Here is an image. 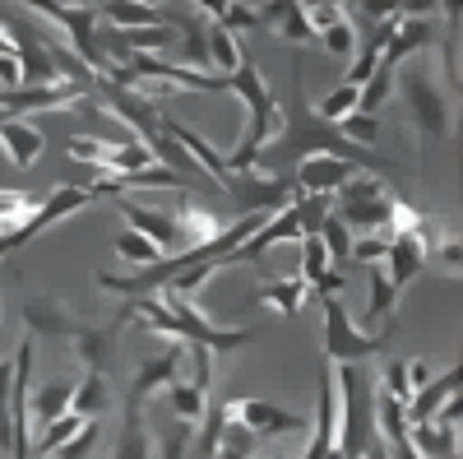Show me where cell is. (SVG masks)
I'll return each instance as SVG.
<instances>
[{"label": "cell", "instance_id": "cell-1", "mask_svg": "<svg viewBox=\"0 0 463 459\" xmlns=\"http://www.w3.org/2000/svg\"><path fill=\"white\" fill-rule=\"evenodd\" d=\"M301 158H343L362 172H380L384 163L371 158L366 148L347 144L338 135V126H325L320 117H311V102H306V84H301V61L292 65V93H288V107H283V130L279 139L260 153L255 172L260 177H283V167L292 172Z\"/></svg>", "mask_w": 463, "mask_h": 459}, {"label": "cell", "instance_id": "cell-2", "mask_svg": "<svg viewBox=\"0 0 463 459\" xmlns=\"http://www.w3.org/2000/svg\"><path fill=\"white\" fill-rule=\"evenodd\" d=\"M338 390V459H366L375 445V386L362 367H334Z\"/></svg>", "mask_w": 463, "mask_h": 459}, {"label": "cell", "instance_id": "cell-3", "mask_svg": "<svg viewBox=\"0 0 463 459\" xmlns=\"http://www.w3.org/2000/svg\"><path fill=\"white\" fill-rule=\"evenodd\" d=\"M320 316H325V367H362V358H380L399 334V316L362 334L347 316L343 297H320Z\"/></svg>", "mask_w": 463, "mask_h": 459}, {"label": "cell", "instance_id": "cell-4", "mask_svg": "<svg viewBox=\"0 0 463 459\" xmlns=\"http://www.w3.org/2000/svg\"><path fill=\"white\" fill-rule=\"evenodd\" d=\"M394 84H399V93H403V107H408L417 135L431 139V144L449 139L454 111H449V93L436 84V70L421 65V61H408V65L394 74Z\"/></svg>", "mask_w": 463, "mask_h": 459}, {"label": "cell", "instance_id": "cell-5", "mask_svg": "<svg viewBox=\"0 0 463 459\" xmlns=\"http://www.w3.org/2000/svg\"><path fill=\"white\" fill-rule=\"evenodd\" d=\"M390 200H394V190L384 186L380 172H353L343 186H338V196H334V214L347 223V233L353 237H371L380 233L384 237V218H390Z\"/></svg>", "mask_w": 463, "mask_h": 459}, {"label": "cell", "instance_id": "cell-6", "mask_svg": "<svg viewBox=\"0 0 463 459\" xmlns=\"http://www.w3.org/2000/svg\"><path fill=\"white\" fill-rule=\"evenodd\" d=\"M33 349H37V339H33V334H24V339H19V349H14V380H10L5 417H0V454H5V459H28V454H33V417H28Z\"/></svg>", "mask_w": 463, "mask_h": 459}, {"label": "cell", "instance_id": "cell-7", "mask_svg": "<svg viewBox=\"0 0 463 459\" xmlns=\"http://www.w3.org/2000/svg\"><path fill=\"white\" fill-rule=\"evenodd\" d=\"M84 205H93V190H89V186H56V190H47V196L37 200V209L14 227V233L0 237V260L14 255V251L28 246V242H37V237L47 233V227H56V223L70 218V214H80Z\"/></svg>", "mask_w": 463, "mask_h": 459}, {"label": "cell", "instance_id": "cell-8", "mask_svg": "<svg viewBox=\"0 0 463 459\" xmlns=\"http://www.w3.org/2000/svg\"><path fill=\"white\" fill-rule=\"evenodd\" d=\"M19 14H37V19H52L65 37H70V52L80 56L89 70H93V80L102 74L107 56L98 52V5H43V0H28V5Z\"/></svg>", "mask_w": 463, "mask_h": 459}, {"label": "cell", "instance_id": "cell-9", "mask_svg": "<svg viewBox=\"0 0 463 459\" xmlns=\"http://www.w3.org/2000/svg\"><path fill=\"white\" fill-rule=\"evenodd\" d=\"M227 417H232V423H241L250 436H292V432L311 427L301 413L279 408L269 399H227Z\"/></svg>", "mask_w": 463, "mask_h": 459}, {"label": "cell", "instance_id": "cell-10", "mask_svg": "<svg viewBox=\"0 0 463 459\" xmlns=\"http://www.w3.org/2000/svg\"><path fill=\"white\" fill-rule=\"evenodd\" d=\"M70 107H89L84 93L70 84H33V89L0 93V117H14V121H28L37 111H70Z\"/></svg>", "mask_w": 463, "mask_h": 459}, {"label": "cell", "instance_id": "cell-11", "mask_svg": "<svg viewBox=\"0 0 463 459\" xmlns=\"http://www.w3.org/2000/svg\"><path fill=\"white\" fill-rule=\"evenodd\" d=\"M116 209H121V218H126V227H130V233H139L144 242H153V246L163 251V260L185 251V242H181V233H176L172 214L153 209V205H139V200H126V196L116 200Z\"/></svg>", "mask_w": 463, "mask_h": 459}, {"label": "cell", "instance_id": "cell-12", "mask_svg": "<svg viewBox=\"0 0 463 459\" xmlns=\"http://www.w3.org/2000/svg\"><path fill=\"white\" fill-rule=\"evenodd\" d=\"M172 223H176V233H181L185 251H200V246H209L213 237H222V233H227V218H222L213 205L195 200V196H185V200L176 205Z\"/></svg>", "mask_w": 463, "mask_h": 459}, {"label": "cell", "instance_id": "cell-13", "mask_svg": "<svg viewBox=\"0 0 463 459\" xmlns=\"http://www.w3.org/2000/svg\"><path fill=\"white\" fill-rule=\"evenodd\" d=\"M353 172H362V167L343 163V158H301L292 167V186H297V196H325V200H334L338 186Z\"/></svg>", "mask_w": 463, "mask_h": 459}, {"label": "cell", "instance_id": "cell-14", "mask_svg": "<svg viewBox=\"0 0 463 459\" xmlns=\"http://www.w3.org/2000/svg\"><path fill=\"white\" fill-rule=\"evenodd\" d=\"M116 334H121V330H116V325H89V320H80V325H74L70 330V353H74V362H84L89 371H102L107 376V367H111V353H116Z\"/></svg>", "mask_w": 463, "mask_h": 459}, {"label": "cell", "instance_id": "cell-15", "mask_svg": "<svg viewBox=\"0 0 463 459\" xmlns=\"http://www.w3.org/2000/svg\"><path fill=\"white\" fill-rule=\"evenodd\" d=\"M458 386H463V367H449V371L431 376L421 390H412V399L403 404L408 427H417V423H431V417L440 413V404H445L449 395H458Z\"/></svg>", "mask_w": 463, "mask_h": 459}, {"label": "cell", "instance_id": "cell-16", "mask_svg": "<svg viewBox=\"0 0 463 459\" xmlns=\"http://www.w3.org/2000/svg\"><path fill=\"white\" fill-rule=\"evenodd\" d=\"M0 148H5V158L14 163V167H33L37 158H43V148H47V135L37 130L33 121H14V117H5L0 121Z\"/></svg>", "mask_w": 463, "mask_h": 459}, {"label": "cell", "instance_id": "cell-17", "mask_svg": "<svg viewBox=\"0 0 463 459\" xmlns=\"http://www.w3.org/2000/svg\"><path fill=\"white\" fill-rule=\"evenodd\" d=\"M427 270V251L417 246V237H390V251H384V274H390L394 292L403 297V288Z\"/></svg>", "mask_w": 463, "mask_h": 459}, {"label": "cell", "instance_id": "cell-18", "mask_svg": "<svg viewBox=\"0 0 463 459\" xmlns=\"http://www.w3.org/2000/svg\"><path fill=\"white\" fill-rule=\"evenodd\" d=\"M111 380L102 371H84V380H74V395H70V413L84 417V423H98V417L111 408Z\"/></svg>", "mask_w": 463, "mask_h": 459}, {"label": "cell", "instance_id": "cell-19", "mask_svg": "<svg viewBox=\"0 0 463 459\" xmlns=\"http://www.w3.org/2000/svg\"><path fill=\"white\" fill-rule=\"evenodd\" d=\"M24 320H28V334H33V339H37V334H47V339H70V330L80 325L56 297L28 301V306H24Z\"/></svg>", "mask_w": 463, "mask_h": 459}, {"label": "cell", "instance_id": "cell-20", "mask_svg": "<svg viewBox=\"0 0 463 459\" xmlns=\"http://www.w3.org/2000/svg\"><path fill=\"white\" fill-rule=\"evenodd\" d=\"M204 52H209V70L222 74V80H232V74L241 70V61L250 56V52L237 43V37L222 33L218 24H204Z\"/></svg>", "mask_w": 463, "mask_h": 459}, {"label": "cell", "instance_id": "cell-21", "mask_svg": "<svg viewBox=\"0 0 463 459\" xmlns=\"http://www.w3.org/2000/svg\"><path fill=\"white\" fill-rule=\"evenodd\" d=\"M70 395L74 386L70 380H47L37 395H28V417H33V432H43L47 423H56V417L70 413Z\"/></svg>", "mask_w": 463, "mask_h": 459}, {"label": "cell", "instance_id": "cell-22", "mask_svg": "<svg viewBox=\"0 0 463 459\" xmlns=\"http://www.w3.org/2000/svg\"><path fill=\"white\" fill-rule=\"evenodd\" d=\"M306 297H311V288H306L301 279H269V283L255 288L250 306H274L279 316H297L306 306Z\"/></svg>", "mask_w": 463, "mask_h": 459}, {"label": "cell", "instance_id": "cell-23", "mask_svg": "<svg viewBox=\"0 0 463 459\" xmlns=\"http://www.w3.org/2000/svg\"><path fill=\"white\" fill-rule=\"evenodd\" d=\"M269 19H283L279 33H283V43H292V47L316 43L311 24H306V5H301V0H283V5H260V24H269Z\"/></svg>", "mask_w": 463, "mask_h": 459}, {"label": "cell", "instance_id": "cell-24", "mask_svg": "<svg viewBox=\"0 0 463 459\" xmlns=\"http://www.w3.org/2000/svg\"><path fill=\"white\" fill-rule=\"evenodd\" d=\"M98 19H107L102 28H148V24H163L167 10L163 5H130V0H107V5H98Z\"/></svg>", "mask_w": 463, "mask_h": 459}, {"label": "cell", "instance_id": "cell-25", "mask_svg": "<svg viewBox=\"0 0 463 459\" xmlns=\"http://www.w3.org/2000/svg\"><path fill=\"white\" fill-rule=\"evenodd\" d=\"M394 306H399V292L384 274V264H371V301H366V320H357V330L366 334V325H384L394 320Z\"/></svg>", "mask_w": 463, "mask_h": 459}, {"label": "cell", "instance_id": "cell-26", "mask_svg": "<svg viewBox=\"0 0 463 459\" xmlns=\"http://www.w3.org/2000/svg\"><path fill=\"white\" fill-rule=\"evenodd\" d=\"M408 441H412V450H417L421 459H454V454H458V436L445 432V427H436V423L408 427Z\"/></svg>", "mask_w": 463, "mask_h": 459}, {"label": "cell", "instance_id": "cell-27", "mask_svg": "<svg viewBox=\"0 0 463 459\" xmlns=\"http://www.w3.org/2000/svg\"><path fill=\"white\" fill-rule=\"evenodd\" d=\"M167 408H172V417L181 427H195L204 417V408H209V395H200L190 380H172L167 386Z\"/></svg>", "mask_w": 463, "mask_h": 459}, {"label": "cell", "instance_id": "cell-28", "mask_svg": "<svg viewBox=\"0 0 463 459\" xmlns=\"http://www.w3.org/2000/svg\"><path fill=\"white\" fill-rule=\"evenodd\" d=\"M445 19H449V28H445V37H440V74H445V89L449 93H458V84H463V52H458V10L449 5L445 10Z\"/></svg>", "mask_w": 463, "mask_h": 459}, {"label": "cell", "instance_id": "cell-29", "mask_svg": "<svg viewBox=\"0 0 463 459\" xmlns=\"http://www.w3.org/2000/svg\"><path fill=\"white\" fill-rule=\"evenodd\" d=\"M200 14H209V19H213L222 33H232V37L260 28V5H218V0H213V5H200Z\"/></svg>", "mask_w": 463, "mask_h": 459}, {"label": "cell", "instance_id": "cell-30", "mask_svg": "<svg viewBox=\"0 0 463 459\" xmlns=\"http://www.w3.org/2000/svg\"><path fill=\"white\" fill-rule=\"evenodd\" d=\"M390 98H394V70H384V65H380L371 80L357 89V111H362V117H380Z\"/></svg>", "mask_w": 463, "mask_h": 459}, {"label": "cell", "instance_id": "cell-31", "mask_svg": "<svg viewBox=\"0 0 463 459\" xmlns=\"http://www.w3.org/2000/svg\"><path fill=\"white\" fill-rule=\"evenodd\" d=\"M111 246H116V255H121V260L130 264V270H135V274H139V270H153V264H158V260H163V251H158V246H153V242H144L139 233H130V227H126V233H121V237H116Z\"/></svg>", "mask_w": 463, "mask_h": 459}, {"label": "cell", "instance_id": "cell-32", "mask_svg": "<svg viewBox=\"0 0 463 459\" xmlns=\"http://www.w3.org/2000/svg\"><path fill=\"white\" fill-rule=\"evenodd\" d=\"M292 214H297L301 237H320L325 218L334 214V200H325V196H297V200H292Z\"/></svg>", "mask_w": 463, "mask_h": 459}, {"label": "cell", "instance_id": "cell-33", "mask_svg": "<svg viewBox=\"0 0 463 459\" xmlns=\"http://www.w3.org/2000/svg\"><path fill=\"white\" fill-rule=\"evenodd\" d=\"M80 427H84V417H74V413H65V417H56V423H47L43 432L33 436V450L52 459V454H56V450H61V445H65V441H70L74 432H80Z\"/></svg>", "mask_w": 463, "mask_h": 459}, {"label": "cell", "instance_id": "cell-34", "mask_svg": "<svg viewBox=\"0 0 463 459\" xmlns=\"http://www.w3.org/2000/svg\"><path fill=\"white\" fill-rule=\"evenodd\" d=\"M316 43H320L334 61H353V56H357V33H353V24H347V14H343L338 24H329Z\"/></svg>", "mask_w": 463, "mask_h": 459}, {"label": "cell", "instance_id": "cell-35", "mask_svg": "<svg viewBox=\"0 0 463 459\" xmlns=\"http://www.w3.org/2000/svg\"><path fill=\"white\" fill-rule=\"evenodd\" d=\"M320 246L329 251V264H347V255H353V233H347V223H343L338 214L325 218V227H320Z\"/></svg>", "mask_w": 463, "mask_h": 459}, {"label": "cell", "instance_id": "cell-36", "mask_svg": "<svg viewBox=\"0 0 463 459\" xmlns=\"http://www.w3.org/2000/svg\"><path fill=\"white\" fill-rule=\"evenodd\" d=\"M250 454H255V436H250L241 423H232V417H227V427H222V436H218L213 459H250Z\"/></svg>", "mask_w": 463, "mask_h": 459}, {"label": "cell", "instance_id": "cell-37", "mask_svg": "<svg viewBox=\"0 0 463 459\" xmlns=\"http://www.w3.org/2000/svg\"><path fill=\"white\" fill-rule=\"evenodd\" d=\"M353 111H357V89H347V84H338L320 98V121L325 126H338L343 117H353Z\"/></svg>", "mask_w": 463, "mask_h": 459}, {"label": "cell", "instance_id": "cell-38", "mask_svg": "<svg viewBox=\"0 0 463 459\" xmlns=\"http://www.w3.org/2000/svg\"><path fill=\"white\" fill-rule=\"evenodd\" d=\"M375 395H390V399H399V404H408L412 399V386H408V362L403 358H394V362H384L380 367V390Z\"/></svg>", "mask_w": 463, "mask_h": 459}, {"label": "cell", "instance_id": "cell-39", "mask_svg": "<svg viewBox=\"0 0 463 459\" xmlns=\"http://www.w3.org/2000/svg\"><path fill=\"white\" fill-rule=\"evenodd\" d=\"M116 459H148L144 423H126V417H121V432H116Z\"/></svg>", "mask_w": 463, "mask_h": 459}, {"label": "cell", "instance_id": "cell-40", "mask_svg": "<svg viewBox=\"0 0 463 459\" xmlns=\"http://www.w3.org/2000/svg\"><path fill=\"white\" fill-rule=\"evenodd\" d=\"M200 423H204L200 450H204V459H213V450H218V436H222V427H227V404H209Z\"/></svg>", "mask_w": 463, "mask_h": 459}, {"label": "cell", "instance_id": "cell-41", "mask_svg": "<svg viewBox=\"0 0 463 459\" xmlns=\"http://www.w3.org/2000/svg\"><path fill=\"white\" fill-rule=\"evenodd\" d=\"M93 445H98V423H84L80 432H74L52 459H89L93 454Z\"/></svg>", "mask_w": 463, "mask_h": 459}, {"label": "cell", "instance_id": "cell-42", "mask_svg": "<svg viewBox=\"0 0 463 459\" xmlns=\"http://www.w3.org/2000/svg\"><path fill=\"white\" fill-rule=\"evenodd\" d=\"M384 251H390V237H380V233H371V237H353V255L347 260H357V264H384Z\"/></svg>", "mask_w": 463, "mask_h": 459}, {"label": "cell", "instance_id": "cell-43", "mask_svg": "<svg viewBox=\"0 0 463 459\" xmlns=\"http://www.w3.org/2000/svg\"><path fill=\"white\" fill-rule=\"evenodd\" d=\"M427 264H440V270H445L449 279H458V264H463V242H458V233H449V237L427 255Z\"/></svg>", "mask_w": 463, "mask_h": 459}, {"label": "cell", "instance_id": "cell-44", "mask_svg": "<svg viewBox=\"0 0 463 459\" xmlns=\"http://www.w3.org/2000/svg\"><path fill=\"white\" fill-rule=\"evenodd\" d=\"M436 427H445V432H454L458 436V427H463V395H449L445 404H440V413L431 417Z\"/></svg>", "mask_w": 463, "mask_h": 459}, {"label": "cell", "instance_id": "cell-45", "mask_svg": "<svg viewBox=\"0 0 463 459\" xmlns=\"http://www.w3.org/2000/svg\"><path fill=\"white\" fill-rule=\"evenodd\" d=\"M185 450H190V427H172L167 432V441H163V459H185Z\"/></svg>", "mask_w": 463, "mask_h": 459}, {"label": "cell", "instance_id": "cell-46", "mask_svg": "<svg viewBox=\"0 0 463 459\" xmlns=\"http://www.w3.org/2000/svg\"><path fill=\"white\" fill-rule=\"evenodd\" d=\"M19 84H24L19 61H14V56H0V93H10V89H19Z\"/></svg>", "mask_w": 463, "mask_h": 459}, {"label": "cell", "instance_id": "cell-47", "mask_svg": "<svg viewBox=\"0 0 463 459\" xmlns=\"http://www.w3.org/2000/svg\"><path fill=\"white\" fill-rule=\"evenodd\" d=\"M427 380H431V367H427V362H408V386H412V390H421Z\"/></svg>", "mask_w": 463, "mask_h": 459}, {"label": "cell", "instance_id": "cell-48", "mask_svg": "<svg viewBox=\"0 0 463 459\" xmlns=\"http://www.w3.org/2000/svg\"><path fill=\"white\" fill-rule=\"evenodd\" d=\"M366 459H384V450H380V445H371V450H366Z\"/></svg>", "mask_w": 463, "mask_h": 459}, {"label": "cell", "instance_id": "cell-49", "mask_svg": "<svg viewBox=\"0 0 463 459\" xmlns=\"http://www.w3.org/2000/svg\"><path fill=\"white\" fill-rule=\"evenodd\" d=\"M274 459H292V454H274Z\"/></svg>", "mask_w": 463, "mask_h": 459}]
</instances>
